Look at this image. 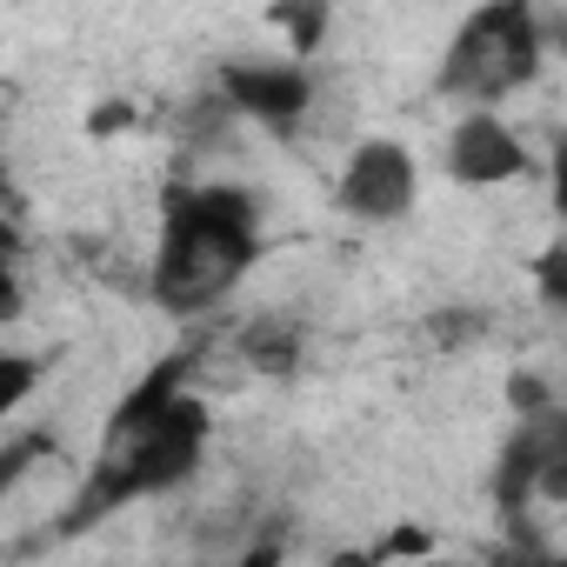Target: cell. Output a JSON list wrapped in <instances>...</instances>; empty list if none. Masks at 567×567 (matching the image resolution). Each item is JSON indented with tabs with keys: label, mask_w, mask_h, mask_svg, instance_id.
Here are the masks:
<instances>
[{
	"label": "cell",
	"mask_w": 567,
	"mask_h": 567,
	"mask_svg": "<svg viewBox=\"0 0 567 567\" xmlns=\"http://www.w3.org/2000/svg\"><path fill=\"white\" fill-rule=\"evenodd\" d=\"M194 368H200V348H174L161 354L107 414L94 454H87V474L81 487L68 494L54 534H81V527H101L141 501H167L174 487H187L214 447V408L207 394L194 388Z\"/></svg>",
	"instance_id": "6da1fadb"
},
{
	"label": "cell",
	"mask_w": 567,
	"mask_h": 567,
	"mask_svg": "<svg viewBox=\"0 0 567 567\" xmlns=\"http://www.w3.org/2000/svg\"><path fill=\"white\" fill-rule=\"evenodd\" d=\"M267 247L260 194L240 181H194L161 200L154 254H147V301L174 321L214 315Z\"/></svg>",
	"instance_id": "7a4b0ae2"
},
{
	"label": "cell",
	"mask_w": 567,
	"mask_h": 567,
	"mask_svg": "<svg viewBox=\"0 0 567 567\" xmlns=\"http://www.w3.org/2000/svg\"><path fill=\"white\" fill-rule=\"evenodd\" d=\"M540 61H547V34L534 0H481L447 34L434 87L461 107H501L507 94L540 81Z\"/></svg>",
	"instance_id": "3957f363"
},
{
	"label": "cell",
	"mask_w": 567,
	"mask_h": 567,
	"mask_svg": "<svg viewBox=\"0 0 567 567\" xmlns=\"http://www.w3.org/2000/svg\"><path fill=\"white\" fill-rule=\"evenodd\" d=\"M414 200H421V161H414L408 141L368 134V141L348 147V161H341V174H334V207H341L348 220H361V227H394V220L414 214Z\"/></svg>",
	"instance_id": "277c9868"
},
{
	"label": "cell",
	"mask_w": 567,
	"mask_h": 567,
	"mask_svg": "<svg viewBox=\"0 0 567 567\" xmlns=\"http://www.w3.org/2000/svg\"><path fill=\"white\" fill-rule=\"evenodd\" d=\"M220 101L274 141H295L315 114V68L301 54H247L220 68Z\"/></svg>",
	"instance_id": "5b68a950"
},
{
	"label": "cell",
	"mask_w": 567,
	"mask_h": 567,
	"mask_svg": "<svg viewBox=\"0 0 567 567\" xmlns=\"http://www.w3.org/2000/svg\"><path fill=\"white\" fill-rule=\"evenodd\" d=\"M441 167H447L454 187L487 194V187H514V181H527L534 161H527L520 127H514L501 107H461V121H454L447 141H441Z\"/></svg>",
	"instance_id": "8992f818"
},
{
	"label": "cell",
	"mask_w": 567,
	"mask_h": 567,
	"mask_svg": "<svg viewBox=\"0 0 567 567\" xmlns=\"http://www.w3.org/2000/svg\"><path fill=\"white\" fill-rule=\"evenodd\" d=\"M267 21L280 34V48L315 61L321 41H328V21H334V0H267Z\"/></svg>",
	"instance_id": "52a82bcc"
},
{
	"label": "cell",
	"mask_w": 567,
	"mask_h": 567,
	"mask_svg": "<svg viewBox=\"0 0 567 567\" xmlns=\"http://www.w3.org/2000/svg\"><path fill=\"white\" fill-rule=\"evenodd\" d=\"M48 374H54V354H41V348H0V421H14L41 394Z\"/></svg>",
	"instance_id": "ba28073f"
},
{
	"label": "cell",
	"mask_w": 567,
	"mask_h": 567,
	"mask_svg": "<svg viewBox=\"0 0 567 567\" xmlns=\"http://www.w3.org/2000/svg\"><path fill=\"white\" fill-rule=\"evenodd\" d=\"M240 354H247V368H260V374H288V368L301 361V328H288V321H254V328L240 334Z\"/></svg>",
	"instance_id": "9c48e42d"
},
{
	"label": "cell",
	"mask_w": 567,
	"mask_h": 567,
	"mask_svg": "<svg viewBox=\"0 0 567 567\" xmlns=\"http://www.w3.org/2000/svg\"><path fill=\"white\" fill-rule=\"evenodd\" d=\"M28 315V288H21V254L14 234H0V328H14Z\"/></svg>",
	"instance_id": "30bf717a"
},
{
	"label": "cell",
	"mask_w": 567,
	"mask_h": 567,
	"mask_svg": "<svg viewBox=\"0 0 567 567\" xmlns=\"http://www.w3.org/2000/svg\"><path fill=\"white\" fill-rule=\"evenodd\" d=\"M48 454H54V441H48V434H21L8 454H0V487H8V481H21V474H28L34 461H48Z\"/></svg>",
	"instance_id": "8fae6325"
}]
</instances>
